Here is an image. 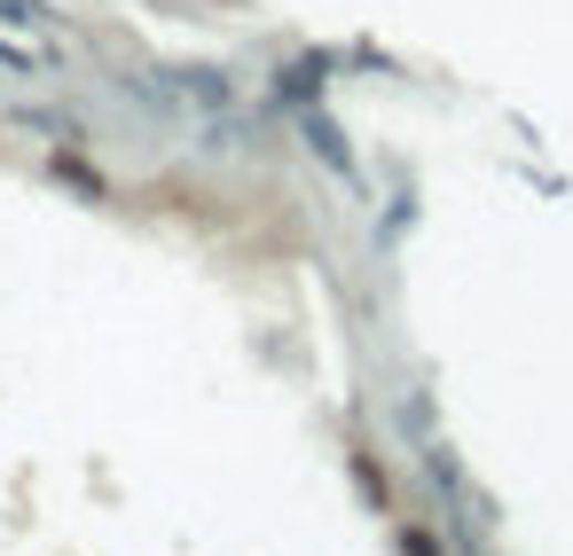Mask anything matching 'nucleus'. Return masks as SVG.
I'll return each instance as SVG.
<instances>
[{
    "label": "nucleus",
    "mask_w": 573,
    "mask_h": 556,
    "mask_svg": "<svg viewBox=\"0 0 573 556\" xmlns=\"http://www.w3.org/2000/svg\"><path fill=\"white\" fill-rule=\"evenodd\" d=\"M0 63H9V71H24V78H55L63 71V40L48 32V17H9V9H0Z\"/></svg>",
    "instance_id": "nucleus-1"
},
{
    "label": "nucleus",
    "mask_w": 573,
    "mask_h": 556,
    "mask_svg": "<svg viewBox=\"0 0 573 556\" xmlns=\"http://www.w3.org/2000/svg\"><path fill=\"white\" fill-rule=\"evenodd\" d=\"M306 141H314L322 157H331V165H346V149H338V134H331V126H322V118H306Z\"/></svg>",
    "instance_id": "nucleus-2"
}]
</instances>
